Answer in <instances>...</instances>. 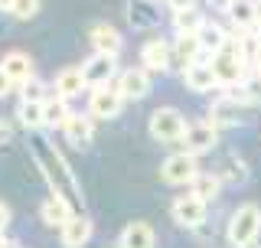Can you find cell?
<instances>
[{
	"label": "cell",
	"instance_id": "obj_1",
	"mask_svg": "<svg viewBox=\"0 0 261 248\" xmlns=\"http://www.w3.org/2000/svg\"><path fill=\"white\" fill-rule=\"evenodd\" d=\"M30 154H33V160H36L39 173H43L46 186L53 189L56 196H65V200H69V203L82 212V206H85V196H82V186H79L75 173H72L69 163H65L62 151L56 147V140L33 134V137H30Z\"/></svg>",
	"mask_w": 261,
	"mask_h": 248
},
{
	"label": "cell",
	"instance_id": "obj_2",
	"mask_svg": "<svg viewBox=\"0 0 261 248\" xmlns=\"http://www.w3.org/2000/svg\"><path fill=\"white\" fill-rule=\"evenodd\" d=\"M261 238V206L242 203L225 222V242L232 248H255Z\"/></svg>",
	"mask_w": 261,
	"mask_h": 248
},
{
	"label": "cell",
	"instance_id": "obj_3",
	"mask_svg": "<svg viewBox=\"0 0 261 248\" xmlns=\"http://www.w3.org/2000/svg\"><path fill=\"white\" fill-rule=\"evenodd\" d=\"M186 128H190V121L176 108H153L150 121H147V131L157 144H183Z\"/></svg>",
	"mask_w": 261,
	"mask_h": 248
},
{
	"label": "cell",
	"instance_id": "obj_4",
	"mask_svg": "<svg viewBox=\"0 0 261 248\" xmlns=\"http://www.w3.org/2000/svg\"><path fill=\"white\" fill-rule=\"evenodd\" d=\"M196 173H199V157H193L186 151L170 154L167 160L160 163V180L170 183V186H190L196 180Z\"/></svg>",
	"mask_w": 261,
	"mask_h": 248
},
{
	"label": "cell",
	"instance_id": "obj_5",
	"mask_svg": "<svg viewBox=\"0 0 261 248\" xmlns=\"http://www.w3.org/2000/svg\"><path fill=\"white\" fill-rule=\"evenodd\" d=\"M170 216L183 229H199V226H206V219H209V203L199 200L196 193H183L170 206Z\"/></svg>",
	"mask_w": 261,
	"mask_h": 248
},
{
	"label": "cell",
	"instance_id": "obj_6",
	"mask_svg": "<svg viewBox=\"0 0 261 248\" xmlns=\"http://www.w3.org/2000/svg\"><path fill=\"white\" fill-rule=\"evenodd\" d=\"M118 56H105V53H92L85 62H82V76H85V85L88 88H101V85H111L118 79Z\"/></svg>",
	"mask_w": 261,
	"mask_h": 248
},
{
	"label": "cell",
	"instance_id": "obj_7",
	"mask_svg": "<svg viewBox=\"0 0 261 248\" xmlns=\"http://www.w3.org/2000/svg\"><path fill=\"white\" fill-rule=\"evenodd\" d=\"M141 69H147L150 76H163V72L173 69V43L170 39H147L141 46Z\"/></svg>",
	"mask_w": 261,
	"mask_h": 248
},
{
	"label": "cell",
	"instance_id": "obj_8",
	"mask_svg": "<svg viewBox=\"0 0 261 248\" xmlns=\"http://www.w3.org/2000/svg\"><path fill=\"white\" fill-rule=\"evenodd\" d=\"M121 108H124V98H121V92L111 85H101V88H92V95H88V114H92L95 121H111L118 118Z\"/></svg>",
	"mask_w": 261,
	"mask_h": 248
},
{
	"label": "cell",
	"instance_id": "obj_9",
	"mask_svg": "<svg viewBox=\"0 0 261 248\" xmlns=\"http://www.w3.org/2000/svg\"><path fill=\"white\" fill-rule=\"evenodd\" d=\"M114 88L121 92L124 102H141V98L150 95V72L141 69V65H130V69H121L118 79H114Z\"/></svg>",
	"mask_w": 261,
	"mask_h": 248
},
{
	"label": "cell",
	"instance_id": "obj_10",
	"mask_svg": "<svg viewBox=\"0 0 261 248\" xmlns=\"http://www.w3.org/2000/svg\"><path fill=\"white\" fill-rule=\"evenodd\" d=\"M216 144H219V128H216V124H209L206 118H202V121H190L186 137H183V151L186 154L202 157V154L216 151Z\"/></svg>",
	"mask_w": 261,
	"mask_h": 248
},
{
	"label": "cell",
	"instance_id": "obj_11",
	"mask_svg": "<svg viewBox=\"0 0 261 248\" xmlns=\"http://www.w3.org/2000/svg\"><path fill=\"white\" fill-rule=\"evenodd\" d=\"M163 20L160 0H127V23L134 30H157Z\"/></svg>",
	"mask_w": 261,
	"mask_h": 248
},
{
	"label": "cell",
	"instance_id": "obj_12",
	"mask_svg": "<svg viewBox=\"0 0 261 248\" xmlns=\"http://www.w3.org/2000/svg\"><path fill=\"white\" fill-rule=\"evenodd\" d=\"M242 111H245V108L225 92V95H219L216 102L209 105L206 121H209V124H216L219 131H225V128H239V124H242Z\"/></svg>",
	"mask_w": 261,
	"mask_h": 248
},
{
	"label": "cell",
	"instance_id": "obj_13",
	"mask_svg": "<svg viewBox=\"0 0 261 248\" xmlns=\"http://www.w3.org/2000/svg\"><path fill=\"white\" fill-rule=\"evenodd\" d=\"M92 232H95L92 216L75 212V216H72V219L59 229V242H62V248H85L88 242H92Z\"/></svg>",
	"mask_w": 261,
	"mask_h": 248
},
{
	"label": "cell",
	"instance_id": "obj_14",
	"mask_svg": "<svg viewBox=\"0 0 261 248\" xmlns=\"http://www.w3.org/2000/svg\"><path fill=\"white\" fill-rule=\"evenodd\" d=\"M222 13L228 16L232 30H255V23L261 16V4L258 0H225Z\"/></svg>",
	"mask_w": 261,
	"mask_h": 248
},
{
	"label": "cell",
	"instance_id": "obj_15",
	"mask_svg": "<svg viewBox=\"0 0 261 248\" xmlns=\"http://www.w3.org/2000/svg\"><path fill=\"white\" fill-rule=\"evenodd\" d=\"M72 216H75V206L65 200V196L49 193L46 200L39 203V219H43V226H49V229H62Z\"/></svg>",
	"mask_w": 261,
	"mask_h": 248
},
{
	"label": "cell",
	"instance_id": "obj_16",
	"mask_svg": "<svg viewBox=\"0 0 261 248\" xmlns=\"http://www.w3.org/2000/svg\"><path fill=\"white\" fill-rule=\"evenodd\" d=\"M118 248H157V232H153L150 222L134 219L121 229L118 235Z\"/></svg>",
	"mask_w": 261,
	"mask_h": 248
},
{
	"label": "cell",
	"instance_id": "obj_17",
	"mask_svg": "<svg viewBox=\"0 0 261 248\" xmlns=\"http://www.w3.org/2000/svg\"><path fill=\"white\" fill-rule=\"evenodd\" d=\"M88 43H92L95 53H105V56H121L124 49V36L111 27V23H95L88 30Z\"/></svg>",
	"mask_w": 261,
	"mask_h": 248
},
{
	"label": "cell",
	"instance_id": "obj_18",
	"mask_svg": "<svg viewBox=\"0 0 261 248\" xmlns=\"http://www.w3.org/2000/svg\"><path fill=\"white\" fill-rule=\"evenodd\" d=\"M85 76H82V65H65V69L56 72V82H53V95L65 98V102H72V98H79L85 92Z\"/></svg>",
	"mask_w": 261,
	"mask_h": 248
},
{
	"label": "cell",
	"instance_id": "obj_19",
	"mask_svg": "<svg viewBox=\"0 0 261 248\" xmlns=\"http://www.w3.org/2000/svg\"><path fill=\"white\" fill-rule=\"evenodd\" d=\"M62 137L69 140L75 151H85V147L92 144V137H95V118L92 114H72V118L65 121V128H62Z\"/></svg>",
	"mask_w": 261,
	"mask_h": 248
},
{
	"label": "cell",
	"instance_id": "obj_20",
	"mask_svg": "<svg viewBox=\"0 0 261 248\" xmlns=\"http://www.w3.org/2000/svg\"><path fill=\"white\" fill-rule=\"evenodd\" d=\"M183 85L190 88V92H196V95H202V92H212V88H219V82H216V72H212L209 59L186 65V69H183Z\"/></svg>",
	"mask_w": 261,
	"mask_h": 248
},
{
	"label": "cell",
	"instance_id": "obj_21",
	"mask_svg": "<svg viewBox=\"0 0 261 248\" xmlns=\"http://www.w3.org/2000/svg\"><path fill=\"white\" fill-rule=\"evenodd\" d=\"M0 69L10 76V82H13L16 88L27 85V82L33 79V59H30V53H23V49H13V53H7L4 62H0Z\"/></svg>",
	"mask_w": 261,
	"mask_h": 248
},
{
	"label": "cell",
	"instance_id": "obj_22",
	"mask_svg": "<svg viewBox=\"0 0 261 248\" xmlns=\"http://www.w3.org/2000/svg\"><path fill=\"white\" fill-rule=\"evenodd\" d=\"M199 46H202V53H206V59L209 56H216V53H222V49L228 46V39H232V30H225L222 23H216V20H209L206 27H202L199 33Z\"/></svg>",
	"mask_w": 261,
	"mask_h": 248
},
{
	"label": "cell",
	"instance_id": "obj_23",
	"mask_svg": "<svg viewBox=\"0 0 261 248\" xmlns=\"http://www.w3.org/2000/svg\"><path fill=\"white\" fill-rule=\"evenodd\" d=\"M202 59H206V53H202V46H199V36H190V33L173 36V62H179L186 69V65L202 62Z\"/></svg>",
	"mask_w": 261,
	"mask_h": 248
},
{
	"label": "cell",
	"instance_id": "obj_24",
	"mask_svg": "<svg viewBox=\"0 0 261 248\" xmlns=\"http://www.w3.org/2000/svg\"><path fill=\"white\" fill-rule=\"evenodd\" d=\"M170 23H173V30H176V36L179 33H190V36H196L202 27L209 23V16L199 10V7H190V10H176V13H170Z\"/></svg>",
	"mask_w": 261,
	"mask_h": 248
},
{
	"label": "cell",
	"instance_id": "obj_25",
	"mask_svg": "<svg viewBox=\"0 0 261 248\" xmlns=\"http://www.w3.org/2000/svg\"><path fill=\"white\" fill-rule=\"evenodd\" d=\"M190 193H196L199 200H206V203L219 200V193H222V177H219V173L199 170V173H196V180L190 183Z\"/></svg>",
	"mask_w": 261,
	"mask_h": 248
},
{
	"label": "cell",
	"instance_id": "obj_26",
	"mask_svg": "<svg viewBox=\"0 0 261 248\" xmlns=\"http://www.w3.org/2000/svg\"><path fill=\"white\" fill-rule=\"evenodd\" d=\"M43 114H46V128H53V131L59 128V131H62V128H65V121H69L75 111L69 108V102H65V98L53 95V98L46 102V111H43Z\"/></svg>",
	"mask_w": 261,
	"mask_h": 248
},
{
	"label": "cell",
	"instance_id": "obj_27",
	"mask_svg": "<svg viewBox=\"0 0 261 248\" xmlns=\"http://www.w3.org/2000/svg\"><path fill=\"white\" fill-rule=\"evenodd\" d=\"M228 95H232L235 102L242 105V108H251V105H261V76H248V79H245L239 88H232Z\"/></svg>",
	"mask_w": 261,
	"mask_h": 248
},
{
	"label": "cell",
	"instance_id": "obj_28",
	"mask_svg": "<svg viewBox=\"0 0 261 248\" xmlns=\"http://www.w3.org/2000/svg\"><path fill=\"white\" fill-rule=\"evenodd\" d=\"M219 177H222V183L242 186V183H248V180H251V167L242 160V157H235V154H232V157L225 160V167H222V173H219Z\"/></svg>",
	"mask_w": 261,
	"mask_h": 248
},
{
	"label": "cell",
	"instance_id": "obj_29",
	"mask_svg": "<svg viewBox=\"0 0 261 248\" xmlns=\"http://www.w3.org/2000/svg\"><path fill=\"white\" fill-rule=\"evenodd\" d=\"M46 105H33V102H20V108H16V121L23 124L27 131H39L46 128Z\"/></svg>",
	"mask_w": 261,
	"mask_h": 248
},
{
	"label": "cell",
	"instance_id": "obj_30",
	"mask_svg": "<svg viewBox=\"0 0 261 248\" xmlns=\"http://www.w3.org/2000/svg\"><path fill=\"white\" fill-rule=\"evenodd\" d=\"M49 98H53V92H49V85L43 79L33 76L27 85H20V102H33V105H46Z\"/></svg>",
	"mask_w": 261,
	"mask_h": 248
},
{
	"label": "cell",
	"instance_id": "obj_31",
	"mask_svg": "<svg viewBox=\"0 0 261 248\" xmlns=\"http://www.w3.org/2000/svg\"><path fill=\"white\" fill-rule=\"evenodd\" d=\"M39 7H43V0H16L10 13L16 16V20H33V16L39 13Z\"/></svg>",
	"mask_w": 261,
	"mask_h": 248
},
{
	"label": "cell",
	"instance_id": "obj_32",
	"mask_svg": "<svg viewBox=\"0 0 261 248\" xmlns=\"http://www.w3.org/2000/svg\"><path fill=\"white\" fill-rule=\"evenodd\" d=\"M163 7H170V13H176V10H190V7H199V0H163Z\"/></svg>",
	"mask_w": 261,
	"mask_h": 248
},
{
	"label": "cell",
	"instance_id": "obj_33",
	"mask_svg": "<svg viewBox=\"0 0 261 248\" xmlns=\"http://www.w3.org/2000/svg\"><path fill=\"white\" fill-rule=\"evenodd\" d=\"M10 92H13V82H10V76H7L4 69H0V98H7Z\"/></svg>",
	"mask_w": 261,
	"mask_h": 248
},
{
	"label": "cell",
	"instance_id": "obj_34",
	"mask_svg": "<svg viewBox=\"0 0 261 248\" xmlns=\"http://www.w3.org/2000/svg\"><path fill=\"white\" fill-rule=\"evenodd\" d=\"M251 76H261V43L255 46V53H251Z\"/></svg>",
	"mask_w": 261,
	"mask_h": 248
},
{
	"label": "cell",
	"instance_id": "obj_35",
	"mask_svg": "<svg viewBox=\"0 0 261 248\" xmlns=\"http://www.w3.org/2000/svg\"><path fill=\"white\" fill-rule=\"evenodd\" d=\"M7 226H10V206H7V203H0V232H4Z\"/></svg>",
	"mask_w": 261,
	"mask_h": 248
},
{
	"label": "cell",
	"instance_id": "obj_36",
	"mask_svg": "<svg viewBox=\"0 0 261 248\" xmlns=\"http://www.w3.org/2000/svg\"><path fill=\"white\" fill-rule=\"evenodd\" d=\"M10 137H13V124L0 118V140H10Z\"/></svg>",
	"mask_w": 261,
	"mask_h": 248
},
{
	"label": "cell",
	"instance_id": "obj_37",
	"mask_svg": "<svg viewBox=\"0 0 261 248\" xmlns=\"http://www.w3.org/2000/svg\"><path fill=\"white\" fill-rule=\"evenodd\" d=\"M13 4H16V0H0V10H7V13H10V10H13Z\"/></svg>",
	"mask_w": 261,
	"mask_h": 248
},
{
	"label": "cell",
	"instance_id": "obj_38",
	"mask_svg": "<svg viewBox=\"0 0 261 248\" xmlns=\"http://www.w3.org/2000/svg\"><path fill=\"white\" fill-rule=\"evenodd\" d=\"M4 248H20V242H13V238H7V242H4Z\"/></svg>",
	"mask_w": 261,
	"mask_h": 248
},
{
	"label": "cell",
	"instance_id": "obj_39",
	"mask_svg": "<svg viewBox=\"0 0 261 248\" xmlns=\"http://www.w3.org/2000/svg\"><path fill=\"white\" fill-rule=\"evenodd\" d=\"M255 36L261 39V16H258V23H255Z\"/></svg>",
	"mask_w": 261,
	"mask_h": 248
},
{
	"label": "cell",
	"instance_id": "obj_40",
	"mask_svg": "<svg viewBox=\"0 0 261 248\" xmlns=\"http://www.w3.org/2000/svg\"><path fill=\"white\" fill-rule=\"evenodd\" d=\"M4 242H7V238H4V232H0V248H4Z\"/></svg>",
	"mask_w": 261,
	"mask_h": 248
},
{
	"label": "cell",
	"instance_id": "obj_41",
	"mask_svg": "<svg viewBox=\"0 0 261 248\" xmlns=\"http://www.w3.org/2000/svg\"><path fill=\"white\" fill-rule=\"evenodd\" d=\"M258 4H261V0H258Z\"/></svg>",
	"mask_w": 261,
	"mask_h": 248
}]
</instances>
